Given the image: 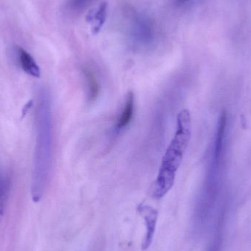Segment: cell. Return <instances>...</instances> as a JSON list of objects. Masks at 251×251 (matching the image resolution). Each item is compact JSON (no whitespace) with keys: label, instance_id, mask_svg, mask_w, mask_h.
Instances as JSON below:
<instances>
[{"label":"cell","instance_id":"obj_1","mask_svg":"<svg viewBox=\"0 0 251 251\" xmlns=\"http://www.w3.org/2000/svg\"><path fill=\"white\" fill-rule=\"evenodd\" d=\"M52 116L51 97L44 88L40 91L36 113V141L34 153L31 194L38 203L42 199L52 159Z\"/></svg>","mask_w":251,"mask_h":251},{"label":"cell","instance_id":"obj_2","mask_svg":"<svg viewBox=\"0 0 251 251\" xmlns=\"http://www.w3.org/2000/svg\"><path fill=\"white\" fill-rule=\"evenodd\" d=\"M191 137V116L188 110H182L177 116L176 131L168 146L159 168L156 181L151 189L153 199H162L172 188Z\"/></svg>","mask_w":251,"mask_h":251},{"label":"cell","instance_id":"obj_3","mask_svg":"<svg viewBox=\"0 0 251 251\" xmlns=\"http://www.w3.org/2000/svg\"><path fill=\"white\" fill-rule=\"evenodd\" d=\"M137 212L143 217L146 226V234L141 244L143 251H147L151 246L156 231L158 220V211L149 205L140 203L137 206Z\"/></svg>","mask_w":251,"mask_h":251},{"label":"cell","instance_id":"obj_4","mask_svg":"<svg viewBox=\"0 0 251 251\" xmlns=\"http://www.w3.org/2000/svg\"><path fill=\"white\" fill-rule=\"evenodd\" d=\"M227 126V114L223 112L218 120L216 134H215V143H214L213 163L221 165L222 159L223 151H224V139L226 136V130Z\"/></svg>","mask_w":251,"mask_h":251},{"label":"cell","instance_id":"obj_5","mask_svg":"<svg viewBox=\"0 0 251 251\" xmlns=\"http://www.w3.org/2000/svg\"><path fill=\"white\" fill-rule=\"evenodd\" d=\"M134 113V95L132 91H129L126 97L125 105L122 109L120 116L116 121L115 130L117 132H120L125 129L133 119Z\"/></svg>","mask_w":251,"mask_h":251},{"label":"cell","instance_id":"obj_6","mask_svg":"<svg viewBox=\"0 0 251 251\" xmlns=\"http://www.w3.org/2000/svg\"><path fill=\"white\" fill-rule=\"evenodd\" d=\"M134 35L137 41L142 44H150L154 35L151 22L145 18H138L134 26Z\"/></svg>","mask_w":251,"mask_h":251},{"label":"cell","instance_id":"obj_7","mask_svg":"<svg viewBox=\"0 0 251 251\" xmlns=\"http://www.w3.org/2000/svg\"><path fill=\"white\" fill-rule=\"evenodd\" d=\"M82 73L86 84L88 101L90 103L94 102L98 98L101 91L100 82L95 73L89 67L82 68Z\"/></svg>","mask_w":251,"mask_h":251},{"label":"cell","instance_id":"obj_8","mask_svg":"<svg viewBox=\"0 0 251 251\" xmlns=\"http://www.w3.org/2000/svg\"><path fill=\"white\" fill-rule=\"evenodd\" d=\"M18 54H19V63L22 69L27 75L33 77L39 78L41 76V70L32 56L21 47L18 49Z\"/></svg>","mask_w":251,"mask_h":251},{"label":"cell","instance_id":"obj_9","mask_svg":"<svg viewBox=\"0 0 251 251\" xmlns=\"http://www.w3.org/2000/svg\"><path fill=\"white\" fill-rule=\"evenodd\" d=\"M223 218H224V215H221L220 216L219 221H218V226L216 227V231H215L213 240H212L207 251H221L222 250V228L223 223H224Z\"/></svg>","mask_w":251,"mask_h":251},{"label":"cell","instance_id":"obj_10","mask_svg":"<svg viewBox=\"0 0 251 251\" xmlns=\"http://www.w3.org/2000/svg\"><path fill=\"white\" fill-rule=\"evenodd\" d=\"M107 4L105 2L101 3L93 18L94 21V32H98L100 30L107 19Z\"/></svg>","mask_w":251,"mask_h":251},{"label":"cell","instance_id":"obj_11","mask_svg":"<svg viewBox=\"0 0 251 251\" xmlns=\"http://www.w3.org/2000/svg\"><path fill=\"white\" fill-rule=\"evenodd\" d=\"M91 1V0H70L69 6L71 10L79 12L85 8Z\"/></svg>","mask_w":251,"mask_h":251},{"label":"cell","instance_id":"obj_12","mask_svg":"<svg viewBox=\"0 0 251 251\" xmlns=\"http://www.w3.org/2000/svg\"><path fill=\"white\" fill-rule=\"evenodd\" d=\"M4 184V182L0 180V221L2 219L3 215H4V193H5Z\"/></svg>","mask_w":251,"mask_h":251},{"label":"cell","instance_id":"obj_13","mask_svg":"<svg viewBox=\"0 0 251 251\" xmlns=\"http://www.w3.org/2000/svg\"><path fill=\"white\" fill-rule=\"evenodd\" d=\"M32 104H33V102H32V100H31L28 101L27 103L24 106L22 111V119H24L25 116L27 114L28 112H29V110H30L31 107H32Z\"/></svg>","mask_w":251,"mask_h":251},{"label":"cell","instance_id":"obj_14","mask_svg":"<svg viewBox=\"0 0 251 251\" xmlns=\"http://www.w3.org/2000/svg\"><path fill=\"white\" fill-rule=\"evenodd\" d=\"M189 0H177V1H178V3H179V4H185L186 2H187Z\"/></svg>","mask_w":251,"mask_h":251}]
</instances>
